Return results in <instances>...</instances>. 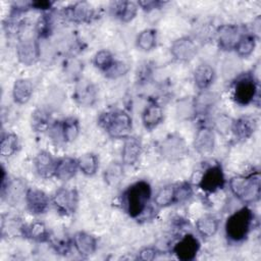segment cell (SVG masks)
Masks as SVG:
<instances>
[{
	"label": "cell",
	"mask_w": 261,
	"mask_h": 261,
	"mask_svg": "<svg viewBox=\"0 0 261 261\" xmlns=\"http://www.w3.org/2000/svg\"><path fill=\"white\" fill-rule=\"evenodd\" d=\"M51 111L46 107H39L32 112L31 126L36 133L48 132L52 124Z\"/></svg>",
	"instance_id": "obj_29"
},
{
	"label": "cell",
	"mask_w": 261,
	"mask_h": 261,
	"mask_svg": "<svg viewBox=\"0 0 261 261\" xmlns=\"http://www.w3.org/2000/svg\"><path fill=\"white\" fill-rule=\"evenodd\" d=\"M157 31L155 29H145L140 32L136 38V46L139 50L149 52L157 46Z\"/></svg>",
	"instance_id": "obj_32"
},
{
	"label": "cell",
	"mask_w": 261,
	"mask_h": 261,
	"mask_svg": "<svg viewBox=\"0 0 261 261\" xmlns=\"http://www.w3.org/2000/svg\"><path fill=\"white\" fill-rule=\"evenodd\" d=\"M98 98V90L96 86L88 79L81 77L74 83L72 99L81 107L93 106Z\"/></svg>",
	"instance_id": "obj_11"
},
{
	"label": "cell",
	"mask_w": 261,
	"mask_h": 261,
	"mask_svg": "<svg viewBox=\"0 0 261 261\" xmlns=\"http://www.w3.org/2000/svg\"><path fill=\"white\" fill-rule=\"evenodd\" d=\"M254 222L253 211L245 206L230 214L224 225V231L230 243L238 244L244 242L249 236Z\"/></svg>",
	"instance_id": "obj_2"
},
{
	"label": "cell",
	"mask_w": 261,
	"mask_h": 261,
	"mask_svg": "<svg viewBox=\"0 0 261 261\" xmlns=\"http://www.w3.org/2000/svg\"><path fill=\"white\" fill-rule=\"evenodd\" d=\"M194 107H195V115H204L207 114L212 107L215 105L217 101V97L215 94L206 91H201V93L195 98Z\"/></svg>",
	"instance_id": "obj_30"
},
{
	"label": "cell",
	"mask_w": 261,
	"mask_h": 261,
	"mask_svg": "<svg viewBox=\"0 0 261 261\" xmlns=\"http://www.w3.org/2000/svg\"><path fill=\"white\" fill-rule=\"evenodd\" d=\"M34 170L42 178H51L54 176L56 160L48 151L42 150L37 153L33 161Z\"/></svg>",
	"instance_id": "obj_19"
},
{
	"label": "cell",
	"mask_w": 261,
	"mask_h": 261,
	"mask_svg": "<svg viewBox=\"0 0 261 261\" xmlns=\"http://www.w3.org/2000/svg\"><path fill=\"white\" fill-rule=\"evenodd\" d=\"M51 203L61 215H72L79 206V193L75 189L59 188L53 194Z\"/></svg>",
	"instance_id": "obj_7"
},
{
	"label": "cell",
	"mask_w": 261,
	"mask_h": 261,
	"mask_svg": "<svg viewBox=\"0 0 261 261\" xmlns=\"http://www.w3.org/2000/svg\"><path fill=\"white\" fill-rule=\"evenodd\" d=\"M49 243L51 244L54 251L60 255H66L67 253H69L72 246V242H69L66 239H53L52 237Z\"/></svg>",
	"instance_id": "obj_44"
},
{
	"label": "cell",
	"mask_w": 261,
	"mask_h": 261,
	"mask_svg": "<svg viewBox=\"0 0 261 261\" xmlns=\"http://www.w3.org/2000/svg\"><path fill=\"white\" fill-rule=\"evenodd\" d=\"M123 175V164L118 162L110 163L104 171V179L109 186L117 185Z\"/></svg>",
	"instance_id": "obj_39"
},
{
	"label": "cell",
	"mask_w": 261,
	"mask_h": 261,
	"mask_svg": "<svg viewBox=\"0 0 261 261\" xmlns=\"http://www.w3.org/2000/svg\"><path fill=\"white\" fill-rule=\"evenodd\" d=\"M158 253L159 251L156 247H153V246L144 247L138 252V259L143 261H151L157 257Z\"/></svg>",
	"instance_id": "obj_47"
},
{
	"label": "cell",
	"mask_w": 261,
	"mask_h": 261,
	"mask_svg": "<svg viewBox=\"0 0 261 261\" xmlns=\"http://www.w3.org/2000/svg\"><path fill=\"white\" fill-rule=\"evenodd\" d=\"M258 95V83L252 73H243L237 77L232 86V99L240 106L254 102Z\"/></svg>",
	"instance_id": "obj_5"
},
{
	"label": "cell",
	"mask_w": 261,
	"mask_h": 261,
	"mask_svg": "<svg viewBox=\"0 0 261 261\" xmlns=\"http://www.w3.org/2000/svg\"><path fill=\"white\" fill-rule=\"evenodd\" d=\"M114 61H115V58L113 54L106 49L97 51L93 57L94 66L98 68L100 71H102L103 73L106 70H108V68L113 64Z\"/></svg>",
	"instance_id": "obj_38"
},
{
	"label": "cell",
	"mask_w": 261,
	"mask_h": 261,
	"mask_svg": "<svg viewBox=\"0 0 261 261\" xmlns=\"http://www.w3.org/2000/svg\"><path fill=\"white\" fill-rule=\"evenodd\" d=\"M24 203L30 213L33 215H41L49 209L51 199L42 190L37 188H28L24 196Z\"/></svg>",
	"instance_id": "obj_14"
},
{
	"label": "cell",
	"mask_w": 261,
	"mask_h": 261,
	"mask_svg": "<svg viewBox=\"0 0 261 261\" xmlns=\"http://www.w3.org/2000/svg\"><path fill=\"white\" fill-rule=\"evenodd\" d=\"M54 5V2L48 0H38V1H31V9L40 10V11H48Z\"/></svg>",
	"instance_id": "obj_49"
},
{
	"label": "cell",
	"mask_w": 261,
	"mask_h": 261,
	"mask_svg": "<svg viewBox=\"0 0 261 261\" xmlns=\"http://www.w3.org/2000/svg\"><path fill=\"white\" fill-rule=\"evenodd\" d=\"M198 41L191 36H184L175 41L170 46V53L172 57L179 62L191 61L198 53Z\"/></svg>",
	"instance_id": "obj_10"
},
{
	"label": "cell",
	"mask_w": 261,
	"mask_h": 261,
	"mask_svg": "<svg viewBox=\"0 0 261 261\" xmlns=\"http://www.w3.org/2000/svg\"><path fill=\"white\" fill-rule=\"evenodd\" d=\"M194 194L193 187L188 181L174 185V204H184L188 202Z\"/></svg>",
	"instance_id": "obj_40"
},
{
	"label": "cell",
	"mask_w": 261,
	"mask_h": 261,
	"mask_svg": "<svg viewBox=\"0 0 261 261\" xmlns=\"http://www.w3.org/2000/svg\"><path fill=\"white\" fill-rule=\"evenodd\" d=\"M152 198V188L146 180H138L128 186L121 195V205L125 213L134 218H140L149 209Z\"/></svg>",
	"instance_id": "obj_1"
},
{
	"label": "cell",
	"mask_w": 261,
	"mask_h": 261,
	"mask_svg": "<svg viewBox=\"0 0 261 261\" xmlns=\"http://www.w3.org/2000/svg\"><path fill=\"white\" fill-rule=\"evenodd\" d=\"M25 223L21 221V219L14 214L4 213L1 215V236L2 238H12L21 236L23 237V228Z\"/></svg>",
	"instance_id": "obj_23"
},
{
	"label": "cell",
	"mask_w": 261,
	"mask_h": 261,
	"mask_svg": "<svg viewBox=\"0 0 261 261\" xmlns=\"http://www.w3.org/2000/svg\"><path fill=\"white\" fill-rule=\"evenodd\" d=\"M16 57L18 61L27 66L33 65L41 57L40 43L35 38H24L16 45Z\"/></svg>",
	"instance_id": "obj_13"
},
{
	"label": "cell",
	"mask_w": 261,
	"mask_h": 261,
	"mask_svg": "<svg viewBox=\"0 0 261 261\" xmlns=\"http://www.w3.org/2000/svg\"><path fill=\"white\" fill-rule=\"evenodd\" d=\"M34 93V85L30 79H17L12 87L13 101L18 105L28 103Z\"/></svg>",
	"instance_id": "obj_25"
},
{
	"label": "cell",
	"mask_w": 261,
	"mask_h": 261,
	"mask_svg": "<svg viewBox=\"0 0 261 261\" xmlns=\"http://www.w3.org/2000/svg\"><path fill=\"white\" fill-rule=\"evenodd\" d=\"M23 237L36 243H49L51 233L42 221H33L24 225Z\"/></svg>",
	"instance_id": "obj_26"
},
{
	"label": "cell",
	"mask_w": 261,
	"mask_h": 261,
	"mask_svg": "<svg viewBox=\"0 0 261 261\" xmlns=\"http://www.w3.org/2000/svg\"><path fill=\"white\" fill-rule=\"evenodd\" d=\"M79 170L86 176H93L99 169V157L92 152H88L76 158Z\"/></svg>",
	"instance_id": "obj_33"
},
{
	"label": "cell",
	"mask_w": 261,
	"mask_h": 261,
	"mask_svg": "<svg viewBox=\"0 0 261 261\" xmlns=\"http://www.w3.org/2000/svg\"><path fill=\"white\" fill-rule=\"evenodd\" d=\"M72 246L82 257H90L97 250L96 238L87 231H77L73 234Z\"/></svg>",
	"instance_id": "obj_20"
},
{
	"label": "cell",
	"mask_w": 261,
	"mask_h": 261,
	"mask_svg": "<svg viewBox=\"0 0 261 261\" xmlns=\"http://www.w3.org/2000/svg\"><path fill=\"white\" fill-rule=\"evenodd\" d=\"M200 251V242L193 233H186L177 240L172 247V252L181 261L194 260Z\"/></svg>",
	"instance_id": "obj_12"
},
{
	"label": "cell",
	"mask_w": 261,
	"mask_h": 261,
	"mask_svg": "<svg viewBox=\"0 0 261 261\" xmlns=\"http://www.w3.org/2000/svg\"><path fill=\"white\" fill-rule=\"evenodd\" d=\"M194 83L200 91H206L215 80V70L208 63H201L194 71Z\"/></svg>",
	"instance_id": "obj_27"
},
{
	"label": "cell",
	"mask_w": 261,
	"mask_h": 261,
	"mask_svg": "<svg viewBox=\"0 0 261 261\" xmlns=\"http://www.w3.org/2000/svg\"><path fill=\"white\" fill-rule=\"evenodd\" d=\"M129 70V66L126 62L121 61V60H116L113 62V64L104 72V75L107 79L110 80H116L119 77L124 76Z\"/></svg>",
	"instance_id": "obj_41"
},
{
	"label": "cell",
	"mask_w": 261,
	"mask_h": 261,
	"mask_svg": "<svg viewBox=\"0 0 261 261\" xmlns=\"http://www.w3.org/2000/svg\"><path fill=\"white\" fill-rule=\"evenodd\" d=\"M163 118V108L157 101H151L142 112V123L148 130L156 128L162 122Z\"/></svg>",
	"instance_id": "obj_22"
},
{
	"label": "cell",
	"mask_w": 261,
	"mask_h": 261,
	"mask_svg": "<svg viewBox=\"0 0 261 261\" xmlns=\"http://www.w3.org/2000/svg\"><path fill=\"white\" fill-rule=\"evenodd\" d=\"M232 119L225 114H218L213 120L212 128L221 135H225L230 132Z\"/></svg>",
	"instance_id": "obj_43"
},
{
	"label": "cell",
	"mask_w": 261,
	"mask_h": 261,
	"mask_svg": "<svg viewBox=\"0 0 261 261\" xmlns=\"http://www.w3.org/2000/svg\"><path fill=\"white\" fill-rule=\"evenodd\" d=\"M143 151V145L140 138L128 136L123 139L121 148V161L123 165H134L138 162Z\"/></svg>",
	"instance_id": "obj_18"
},
{
	"label": "cell",
	"mask_w": 261,
	"mask_h": 261,
	"mask_svg": "<svg viewBox=\"0 0 261 261\" xmlns=\"http://www.w3.org/2000/svg\"><path fill=\"white\" fill-rule=\"evenodd\" d=\"M83 62L76 57H68L63 64V74L65 79L70 82H76L82 77L83 72Z\"/></svg>",
	"instance_id": "obj_36"
},
{
	"label": "cell",
	"mask_w": 261,
	"mask_h": 261,
	"mask_svg": "<svg viewBox=\"0 0 261 261\" xmlns=\"http://www.w3.org/2000/svg\"><path fill=\"white\" fill-rule=\"evenodd\" d=\"M99 125L113 139H125L130 135L133 119L128 112L113 109L101 113L98 118Z\"/></svg>",
	"instance_id": "obj_4"
},
{
	"label": "cell",
	"mask_w": 261,
	"mask_h": 261,
	"mask_svg": "<svg viewBox=\"0 0 261 261\" xmlns=\"http://www.w3.org/2000/svg\"><path fill=\"white\" fill-rule=\"evenodd\" d=\"M256 40L257 38L254 35H252V33L251 34L244 33L233 48L237 55L245 58L249 57L255 50Z\"/></svg>",
	"instance_id": "obj_35"
},
{
	"label": "cell",
	"mask_w": 261,
	"mask_h": 261,
	"mask_svg": "<svg viewBox=\"0 0 261 261\" xmlns=\"http://www.w3.org/2000/svg\"><path fill=\"white\" fill-rule=\"evenodd\" d=\"M77 170V160L73 157L65 156L56 160L54 177L61 181H66L71 179L76 174Z\"/></svg>",
	"instance_id": "obj_24"
},
{
	"label": "cell",
	"mask_w": 261,
	"mask_h": 261,
	"mask_svg": "<svg viewBox=\"0 0 261 261\" xmlns=\"http://www.w3.org/2000/svg\"><path fill=\"white\" fill-rule=\"evenodd\" d=\"M225 186V176L220 163H213L202 173L198 187L207 194H213L222 190Z\"/></svg>",
	"instance_id": "obj_8"
},
{
	"label": "cell",
	"mask_w": 261,
	"mask_h": 261,
	"mask_svg": "<svg viewBox=\"0 0 261 261\" xmlns=\"http://www.w3.org/2000/svg\"><path fill=\"white\" fill-rule=\"evenodd\" d=\"M111 15L121 22L132 21L138 13V3L133 1H114L110 4Z\"/></svg>",
	"instance_id": "obj_21"
},
{
	"label": "cell",
	"mask_w": 261,
	"mask_h": 261,
	"mask_svg": "<svg viewBox=\"0 0 261 261\" xmlns=\"http://www.w3.org/2000/svg\"><path fill=\"white\" fill-rule=\"evenodd\" d=\"M157 208H166L174 205V185H166L159 189L153 199Z\"/></svg>",
	"instance_id": "obj_37"
},
{
	"label": "cell",
	"mask_w": 261,
	"mask_h": 261,
	"mask_svg": "<svg viewBox=\"0 0 261 261\" xmlns=\"http://www.w3.org/2000/svg\"><path fill=\"white\" fill-rule=\"evenodd\" d=\"M158 152L163 159L175 162L181 160L188 155L189 148L185 139L180 135L173 133L167 135L159 143Z\"/></svg>",
	"instance_id": "obj_6"
},
{
	"label": "cell",
	"mask_w": 261,
	"mask_h": 261,
	"mask_svg": "<svg viewBox=\"0 0 261 261\" xmlns=\"http://www.w3.org/2000/svg\"><path fill=\"white\" fill-rule=\"evenodd\" d=\"M177 113L180 116H194L195 115V107L194 100H184L177 105Z\"/></svg>",
	"instance_id": "obj_46"
},
{
	"label": "cell",
	"mask_w": 261,
	"mask_h": 261,
	"mask_svg": "<svg viewBox=\"0 0 261 261\" xmlns=\"http://www.w3.org/2000/svg\"><path fill=\"white\" fill-rule=\"evenodd\" d=\"M52 31V21L48 14H43L36 23V34L39 39L47 38Z\"/></svg>",
	"instance_id": "obj_42"
},
{
	"label": "cell",
	"mask_w": 261,
	"mask_h": 261,
	"mask_svg": "<svg viewBox=\"0 0 261 261\" xmlns=\"http://www.w3.org/2000/svg\"><path fill=\"white\" fill-rule=\"evenodd\" d=\"M194 148L202 156L211 154L215 148V130L212 126L202 124L198 127L194 138Z\"/></svg>",
	"instance_id": "obj_16"
},
{
	"label": "cell",
	"mask_w": 261,
	"mask_h": 261,
	"mask_svg": "<svg viewBox=\"0 0 261 261\" xmlns=\"http://www.w3.org/2000/svg\"><path fill=\"white\" fill-rule=\"evenodd\" d=\"M244 33L238 24H222L217 28L215 38L218 47L221 50H233L236 44Z\"/></svg>",
	"instance_id": "obj_15"
},
{
	"label": "cell",
	"mask_w": 261,
	"mask_h": 261,
	"mask_svg": "<svg viewBox=\"0 0 261 261\" xmlns=\"http://www.w3.org/2000/svg\"><path fill=\"white\" fill-rule=\"evenodd\" d=\"M219 228V219L214 214H204L196 221V230L203 239H209L216 234Z\"/></svg>",
	"instance_id": "obj_28"
},
{
	"label": "cell",
	"mask_w": 261,
	"mask_h": 261,
	"mask_svg": "<svg viewBox=\"0 0 261 261\" xmlns=\"http://www.w3.org/2000/svg\"><path fill=\"white\" fill-rule=\"evenodd\" d=\"M228 185L232 195L245 204H252L260 199L261 177L259 171L232 176Z\"/></svg>",
	"instance_id": "obj_3"
},
{
	"label": "cell",
	"mask_w": 261,
	"mask_h": 261,
	"mask_svg": "<svg viewBox=\"0 0 261 261\" xmlns=\"http://www.w3.org/2000/svg\"><path fill=\"white\" fill-rule=\"evenodd\" d=\"M60 14L65 20L74 23H90L97 17L94 7L86 1L75 2L63 7Z\"/></svg>",
	"instance_id": "obj_9"
},
{
	"label": "cell",
	"mask_w": 261,
	"mask_h": 261,
	"mask_svg": "<svg viewBox=\"0 0 261 261\" xmlns=\"http://www.w3.org/2000/svg\"><path fill=\"white\" fill-rule=\"evenodd\" d=\"M60 125H61V132H62L64 144L71 143L77 138L81 127H80V122L75 117L69 116L60 120Z\"/></svg>",
	"instance_id": "obj_34"
},
{
	"label": "cell",
	"mask_w": 261,
	"mask_h": 261,
	"mask_svg": "<svg viewBox=\"0 0 261 261\" xmlns=\"http://www.w3.org/2000/svg\"><path fill=\"white\" fill-rule=\"evenodd\" d=\"M257 129V120L252 115H242L232 119L230 132L238 141L250 139Z\"/></svg>",
	"instance_id": "obj_17"
},
{
	"label": "cell",
	"mask_w": 261,
	"mask_h": 261,
	"mask_svg": "<svg viewBox=\"0 0 261 261\" xmlns=\"http://www.w3.org/2000/svg\"><path fill=\"white\" fill-rule=\"evenodd\" d=\"M20 143L18 136L11 132L2 133L0 142V154L2 157H11L19 150Z\"/></svg>",
	"instance_id": "obj_31"
},
{
	"label": "cell",
	"mask_w": 261,
	"mask_h": 261,
	"mask_svg": "<svg viewBox=\"0 0 261 261\" xmlns=\"http://www.w3.org/2000/svg\"><path fill=\"white\" fill-rule=\"evenodd\" d=\"M152 74H153L152 64H150L149 62H145L140 66V68H138L137 83H139L140 85L146 84L148 81H150Z\"/></svg>",
	"instance_id": "obj_45"
},
{
	"label": "cell",
	"mask_w": 261,
	"mask_h": 261,
	"mask_svg": "<svg viewBox=\"0 0 261 261\" xmlns=\"http://www.w3.org/2000/svg\"><path fill=\"white\" fill-rule=\"evenodd\" d=\"M165 3L166 2L159 1V0H146V1H139L138 6L141 7L143 10L150 12V11L162 8Z\"/></svg>",
	"instance_id": "obj_48"
}]
</instances>
